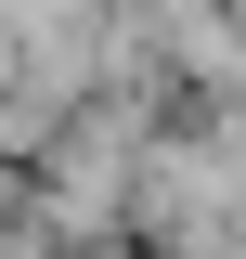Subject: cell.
I'll list each match as a JSON object with an SVG mask.
<instances>
[{"label":"cell","mask_w":246,"mask_h":259,"mask_svg":"<svg viewBox=\"0 0 246 259\" xmlns=\"http://www.w3.org/2000/svg\"><path fill=\"white\" fill-rule=\"evenodd\" d=\"M233 26H246V0H233Z\"/></svg>","instance_id":"1"}]
</instances>
